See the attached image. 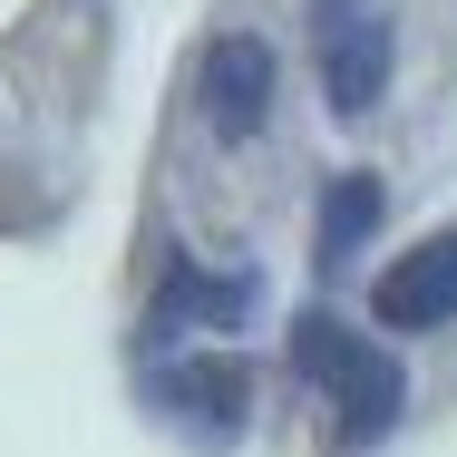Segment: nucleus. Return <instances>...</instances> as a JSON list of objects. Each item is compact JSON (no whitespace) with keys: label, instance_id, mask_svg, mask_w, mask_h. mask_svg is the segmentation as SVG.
<instances>
[{"label":"nucleus","instance_id":"3","mask_svg":"<svg viewBox=\"0 0 457 457\" xmlns=\"http://www.w3.org/2000/svg\"><path fill=\"white\" fill-rule=\"evenodd\" d=\"M273 88H282V69H273V49L253 29H224L204 49V127L214 137H253L273 117Z\"/></svg>","mask_w":457,"mask_h":457},{"label":"nucleus","instance_id":"5","mask_svg":"<svg viewBox=\"0 0 457 457\" xmlns=\"http://www.w3.org/2000/svg\"><path fill=\"white\" fill-rule=\"evenodd\" d=\"M156 399L176 409L185 428L234 438L244 409H253V370H244V361H214V351H204V361H166V370H156Z\"/></svg>","mask_w":457,"mask_h":457},{"label":"nucleus","instance_id":"2","mask_svg":"<svg viewBox=\"0 0 457 457\" xmlns=\"http://www.w3.org/2000/svg\"><path fill=\"white\" fill-rule=\"evenodd\" d=\"M370 312H379L389 331H448V321H457V234L409 244L389 273L370 282Z\"/></svg>","mask_w":457,"mask_h":457},{"label":"nucleus","instance_id":"4","mask_svg":"<svg viewBox=\"0 0 457 457\" xmlns=\"http://www.w3.org/2000/svg\"><path fill=\"white\" fill-rule=\"evenodd\" d=\"M321 88H331V117H370L389 97V20L379 10L321 20Z\"/></svg>","mask_w":457,"mask_h":457},{"label":"nucleus","instance_id":"7","mask_svg":"<svg viewBox=\"0 0 457 457\" xmlns=\"http://www.w3.org/2000/svg\"><path fill=\"white\" fill-rule=\"evenodd\" d=\"M379 204H389V195H379V176H370V166L331 176V195H321V263H331V273H341L370 234H379Z\"/></svg>","mask_w":457,"mask_h":457},{"label":"nucleus","instance_id":"6","mask_svg":"<svg viewBox=\"0 0 457 457\" xmlns=\"http://www.w3.org/2000/svg\"><path fill=\"white\" fill-rule=\"evenodd\" d=\"M253 312V273H195V263H176V273L156 282V341L176 331V321H204V331H234Z\"/></svg>","mask_w":457,"mask_h":457},{"label":"nucleus","instance_id":"1","mask_svg":"<svg viewBox=\"0 0 457 457\" xmlns=\"http://www.w3.org/2000/svg\"><path fill=\"white\" fill-rule=\"evenodd\" d=\"M292 370L331 389V409H341V419H331V438H341V448H370V438H389V428H399V399H409L399 361H389V351H370L361 331H341L331 312H302V321H292Z\"/></svg>","mask_w":457,"mask_h":457}]
</instances>
